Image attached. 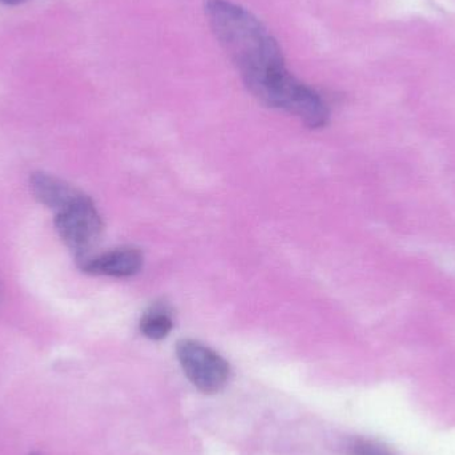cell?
Here are the masks:
<instances>
[{"label":"cell","mask_w":455,"mask_h":455,"mask_svg":"<svg viewBox=\"0 0 455 455\" xmlns=\"http://www.w3.org/2000/svg\"><path fill=\"white\" fill-rule=\"evenodd\" d=\"M173 325H175V315H173L172 307L168 302L157 301L144 312L139 328L147 339L160 341L172 331Z\"/></svg>","instance_id":"cell-6"},{"label":"cell","mask_w":455,"mask_h":455,"mask_svg":"<svg viewBox=\"0 0 455 455\" xmlns=\"http://www.w3.org/2000/svg\"><path fill=\"white\" fill-rule=\"evenodd\" d=\"M83 272L93 275H106L114 278H130L138 275L144 265L140 249L123 246L100 254H90L77 259Z\"/></svg>","instance_id":"cell-4"},{"label":"cell","mask_w":455,"mask_h":455,"mask_svg":"<svg viewBox=\"0 0 455 455\" xmlns=\"http://www.w3.org/2000/svg\"><path fill=\"white\" fill-rule=\"evenodd\" d=\"M179 363L189 381L205 395H215L227 387L229 363L215 350L195 339H183L176 347Z\"/></svg>","instance_id":"cell-3"},{"label":"cell","mask_w":455,"mask_h":455,"mask_svg":"<svg viewBox=\"0 0 455 455\" xmlns=\"http://www.w3.org/2000/svg\"><path fill=\"white\" fill-rule=\"evenodd\" d=\"M204 13L219 44L257 100L299 117L312 130L325 127L331 116L328 104L289 71L280 43L253 12L232 0H205Z\"/></svg>","instance_id":"cell-1"},{"label":"cell","mask_w":455,"mask_h":455,"mask_svg":"<svg viewBox=\"0 0 455 455\" xmlns=\"http://www.w3.org/2000/svg\"><path fill=\"white\" fill-rule=\"evenodd\" d=\"M29 187L37 202L56 213L66 210L84 195L67 181L45 172L32 173Z\"/></svg>","instance_id":"cell-5"},{"label":"cell","mask_w":455,"mask_h":455,"mask_svg":"<svg viewBox=\"0 0 455 455\" xmlns=\"http://www.w3.org/2000/svg\"><path fill=\"white\" fill-rule=\"evenodd\" d=\"M349 455H395L387 446L376 443V441L365 440V438H357L350 443L347 448Z\"/></svg>","instance_id":"cell-7"},{"label":"cell","mask_w":455,"mask_h":455,"mask_svg":"<svg viewBox=\"0 0 455 455\" xmlns=\"http://www.w3.org/2000/svg\"><path fill=\"white\" fill-rule=\"evenodd\" d=\"M0 2L4 3V4L8 5H18L21 4V3L28 2V0H0Z\"/></svg>","instance_id":"cell-8"},{"label":"cell","mask_w":455,"mask_h":455,"mask_svg":"<svg viewBox=\"0 0 455 455\" xmlns=\"http://www.w3.org/2000/svg\"><path fill=\"white\" fill-rule=\"evenodd\" d=\"M55 227L63 243L74 251L76 259L92 254L100 240L103 221L95 203L83 195L77 202L56 213Z\"/></svg>","instance_id":"cell-2"},{"label":"cell","mask_w":455,"mask_h":455,"mask_svg":"<svg viewBox=\"0 0 455 455\" xmlns=\"http://www.w3.org/2000/svg\"><path fill=\"white\" fill-rule=\"evenodd\" d=\"M32 455H39V454H32Z\"/></svg>","instance_id":"cell-9"}]
</instances>
